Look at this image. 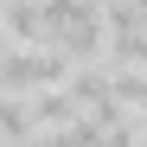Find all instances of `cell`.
Segmentation results:
<instances>
[{
  "label": "cell",
  "instance_id": "obj_1",
  "mask_svg": "<svg viewBox=\"0 0 147 147\" xmlns=\"http://www.w3.org/2000/svg\"><path fill=\"white\" fill-rule=\"evenodd\" d=\"M77 58L58 45H7L0 51V90L7 96H45V90H70Z\"/></svg>",
  "mask_w": 147,
  "mask_h": 147
},
{
  "label": "cell",
  "instance_id": "obj_2",
  "mask_svg": "<svg viewBox=\"0 0 147 147\" xmlns=\"http://www.w3.org/2000/svg\"><path fill=\"white\" fill-rule=\"evenodd\" d=\"M0 128H7V147H32V141H38V109H32V96H7V102H0Z\"/></svg>",
  "mask_w": 147,
  "mask_h": 147
},
{
  "label": "cell",
  "instance_id": "obj_3",
  "mask_svg": "<svg viewBox=\"0 0 147 147\" xmlns=\"http://www.w3.org/2000/svg\"><path fill=\"white\" fill-rule=\"evenodd\" d=\"M141 147H147V141H141Z\"/></svg>",
  "mask_w": 147,
  "mask_h": 147
}]
</instances>
